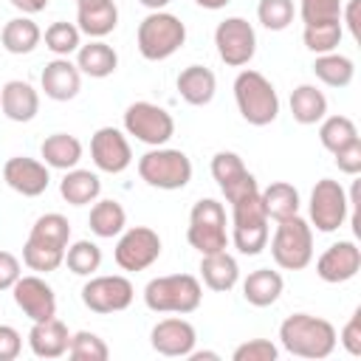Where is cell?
<instances>
[{"label": "cell", "mask_w": 361, "mask_h": 361, "mask_svg": "<svg viewBox=\"0 0 361 361\" xmlns=\"http://www.w3.org/2000/svg\"><path fill=\"white\" fill-rule=\"evenodd\" d=\"M279 344L299 358H327L338 344L336 327L313 313H293L279 324Z\"/></svg>", "instance_id": "6da1fadb"}, {"label": "cell", "mask_w": 361, "mask_h": 361, "mask_svg": "<svg viewBox=\"0 0 361 361\" xmlns=\"http://www.w3.org/2000/svg\"><path fill=\"white\" fill-rule=\"evenodd\" d=\"M234 102L240 116L251 127H268L279 116V96L271 79L254 68H245L234 79Z\"/></svg>", "instance_id": "7a4b0ae2"}, {"label": "cell", "mask_w": 361, "mask_h": 361, "mask_svg": "<svg viewBox=\"0 0 361 361\" xmlns=\"http://www.w3.org/2000/svg\"><path fill=\"white\" fill-rule=\"evenodd\" d=\"M203 302V288L192 274L155 276L144 288V305L152 313H195Z\"/></svg>", "instance_id": "3957f363"}, {"label": "cell", "mask_w": 361, "mask_h": 361, "mask_svg": "<svg viewBox=\"0 0 361 361\" xmlns=\"http://www.w3.org/2000/svg\"><path fill=\"white\" fill-rule=\"evenodd\" d=\"M135 42H138V51L144 59L161 62V59H169L175 51H180V45L186 42V25L180 17H175L164 8L149 11L138 23Z\"/></svg>", "instance_id": "277c9868"}, {"label": "cell", "mask_w": 361, "mask_h": 361, "mask_svg": "<svg viewBox=\"0 0 361 361\" xmlns=\"http://www.w3.org/2000/svg\"><path fill=\"white\" fill-rule=\"evenodd\" d=\"M268 214L262 209L259 192L245 195L231 203V243L240 254L257 257L268 245Z\"/></svg>", "instance_id": "5b68a950"}, {"label": "cell", "mask_w": 361, "mask_h": 361, "mask_svg": "<svg viewBox=\"0 0 361 361\" xmlns=\"http://www.w3.org/2000/svg\"><path fill=\"white\" fill-rule=\"evenodd\" d=\"M138 175L147 186L175 192L183 189L192 180V161L183 149H169V147H152L138 158Z\"/></svg>", "instance_id": "8992f818"}, {"label": "cell", "mask_w": 361, "mask_h": 361, "mask_svg": "<svg viewBox=\"0 0 361 361\" xmlns=\"http://www.w3.org/2000/svg\"><path fill=\"white\" fill-rule=\"evenodd\" d=\"M271 257L285 271L307 268L313 259V226L299 214L279 220V226L271 237Z\"/></svg>", "instance_id": "52a82bcc"}, {"label": "cell", "mask_w": 361, "mask_h": 361, "mask_svg": "<svg viewBox=\"0 0 361 361\" xmlns=\"http://www.w3.org/2000/svg\"><path fill=\"white\" fill-rule=\"evenodd\" d=\"M186 240L195 251L214 254L228 248V231H226V209L214 197H200L189 212V228Z\"/></svg>", "instance_id": "ba28073f"}, {"label": "cell", "mask_w": 361, "mask_h": 361, "mask_svg": "<svg viewBox=\"0 0 361 361\" xmlns=\"http://www.w3.org/2000/svg\"><path fill=\"white\" fill-rule=\"evenodd\" d=\"M124 133L147 147H164L175 135V118L155 102H133L124 110Z\"/></svg>", "instance_id": "9c48e42d"}, {"label": "cell", "mask_w": 361, "mask_h": 361, "mask_svg": "<svg viewBox=\"0 0 361 361\" xmlns=\"http://www.w3.org/2000/svg\"><path fill=\"white\" fill-rule=\"evenodd\" d=\"M310 226H316V231L322 234H333L344 226L347 214H350V197L344 192V186L333 178H322L316 180L313 192H310Z\"/></svg>", "instance_id": "30bf717a"}, {"label": "cell", "mask_w": 361, "mask_h": 361, "mask_svg": "<svg viewBox=\"0 0 361 361\" xmlns=\"http://www.w3.org/2000/svg\"><path fill=\"white\" fill-rule=\"evenodd\" d=\"M214 45L228 68H243L257 54V31L245 17H226L214 28Z\"/></svg>", "instance_id": "8fae6325"}, {"label": "cell", "mask_w": 361, "mask_h": 361, "mask_svg": "<svg viewBox=\"0 0 361 361\" xmlns=\"http://www.w3.org/2000/svg\"><path fill=\"white\" fill-rule=\"evenodd\" d=\"M135 299V288L127 276L121 274H104V276H90L82 285V302L93 313H118L127 310Z\"/></svg>", "instance_id": "7c38bea8"}, {"label": "cell", "mask_w": 361, "mask_h": 361, "mask_svg": "<svg viewBox=\"0 0 361 361\" xmlns=\"http://www.w3.org/2000/svg\"><path fill=\"white\" fill-rule=\"evenodd\" d=\"M116 265L121 271H144L161 257V237L149 226H133L118 234L116 243Z\"/></svg>", "instance_id": "4fadbf2b"}, {"label": "cell", "mask_w": 361, "mask_h": 361, "mask_svg": "<svg viewBox=\"0 0 361 361\" xmlns=\"http://www.w3.org/2000/svg\"><path fill=\"white\" fill-rule=\"evenodd\" d=\"M90 158L99 172L121 175L133 164V149L118 127H99L90 138Z\"/></svg>", "instance_id": "5bb4252c"}, {"label": "cell", "mask_w": 361, "mask_h": 361, "mask_svg": "<svg viewBox=\"0 0 361 361\" xmlns=\"http://www.w3.org/2000/svg\"><path fill=\"white\" fill-rule=\"evenodd\" d=\"M212 178L217 180V186H220V192L226 195L228 203H234V200H240L245 195L259 192L257 178L245 169L243 158L237 152H228V149L214 152V158H212Z\"/></svg>", "instance_id": "9a60e30c"}, {"label": "cell", "mask_w": 361, "mask_h": 361, "mask_svg": "<svg viewBox=\"0 0 361 361\" xmlns=\"http://www.w3.org/2000/svg\"><path fill=\"white\" fill-rule=\"evenodd\" d=\"M11 296H14V305L31 319V322H42V319H51L56 316V293L54 288L31 274V276H20L14 285H11Z\"/></svg>", "instance_id": "2e32d148"}, {"label": "cell", "mask_w": 361, "mask_h": 361, "mask_svg": "<svg viewBox=\"0 0 361 361\" xmlns=\"http://www.w3.org/2000/svg\"><path fill=\"white\" fill-rule=\"evenodd\" d=\"M361 271V248L353 240H338L324 248V254L316 259V274L327 285L350 282Z\"/></svg>", "instance_id": "e0dca14e"}, {"label": "cell", "mask_w": 361, "mask_h": 361, "mask_svg": "<svg viewBox=\"0 0 361 361\" xmlns=\"http://www.w3.org/2000/svg\"><path fill=\"white\" fill-rule=\"evenodd\" d=\"M197 341V330L192 327V322L172 316V319H161L152 330H149V344L158 355L166 358H186L195 350Z\"/></svg>", "instance_id": "ac0fdd59"}, {"label": "cell", "mask_w": 361, "mask_h": 361, "mask_svg": "<svg viewBox=\"0 0 361 361\" xmlns=\"http://www.w3.org/2000/svg\"><path fill=\"white\" fill-rule=\"evenodd\" d=\"M3 180L8 183V189H14L23 197H39L48 189V183H51V172L37 158L14 155L3 166Z\"/></svg>", "instance_id": "d6986e66"}, {"label": "cell", "mask_w": 361, "mask_h": 361, "mask_svg": "<svg viewBox=\"0 0 361 361\" xmlns=\"http://www.w3.org/2000/svg\"><path fill=\"white\" fill-rule=\"evenodd\" d=\"M39 87L54 102H71L82 90V73L68 56L51 59L39 73Z\"/></svg>", "instance_id": "ffe728a7"}, {"label": "cell", "mask_w": 361, "mask_h": 361, "mask_svg": "<svg viewBox=\"0 0 361 361\" xmlns=\"http://www.w3.org/2000/svg\"><path fill=\"white\" fill-rule=\"evenodd\" d=\"M0 110L8 121H17V124H25V121H34L37 113H39V93L31 82H23V79H11L0 87Z\"/></svg>", "instance_id": "44dd1931"}, {"label": "cell", "mask_w": 361, "mask_h": 361, "mask_svg": "<svg viewBox=\"0 0 361 361\" xmlns=\"http://www.w3.org/2000/svg\"><path fill=\"white\" fill-rule=\"evenodd\" d=\"M68 344H71V333L65 322H59L56 316L34 322L28 330V347L37 358H62L68 353Z\"/></svg>", "instance_id": "7402d4cb"}, {"label": "cell", "mask_w": 361, "mask_h": 361, "mask_svg": "<svg viewBox=\"0 0 361 361\" xmlns=\"http://www.w3.org/2000/svg\"><path fill=\"white\" fill-rule=\"evenodd\" d=\"M118 25V8L113 0H93L76 6V28L90 39H104Z\"/></svg>", "instance_id": "603a6c76"}, {"label": "cell", "mask_w": 361, "mask_h": 361, "mask_svg": "<svg viewBox=\"0 0 361 361\" xmlns=\"http://www.w3.org/2000/svg\"><path fill=\"white\" fill-rule=\"evenodd\" d=\"M178 93L192 107H206L217 93V76L203 65H189L178 73Z\"/></svg>", "instance_id": "cb8c5ba5"}, {"label": "cell", "mask_w": 361, "mask_h": 361, "mask_svg": "<svg viewBox=\"0 0 361 361\" xmlns=\"http://www.w3.org/2000/svg\"><path fill=\"white\" fill-rule=\"evenodd\" d=\"M200 276L209 290L226 293L240 282V265L228 251H214L200 257Z\"/></svg>", "instance_id": "d4e9b609"}, {"label": "cell", "mask_w": 361, "mask_h": 361, "mask_svg": "<svg viewBox=\"0 0 361 361\" xmlns=\"http://www.w3.org/2000/svg\"><path fill=\"white\" fill-rule=\"evenodd\" d=\"M76 68H79V73H85L90 79H107L118 68V54L104 39H90L87 45H79Z\"/></svg>", "instance_id": "484cf974"}, {"label": "cell", "mask_w": 361, "mask_h": 361, "mask_svg": "<svg viewBox=\"0 0 361 361\" xmlns=\"http://www.w3.org/2000/svg\"><path fill=\"white\" fill-rule=\"evenodd\" d=\"M39 155L45 166L68 172L82 161V141L71 133H54V135H45V141L39 144Z\"/></svg>", "instance_id": "4316f807"}, {"label": "cell", "mask_w": 361, "mask_h": 361, "mask_svg": "<svg viewBox=\"0 0 361 361\" xmlns=\"http://www.w3.org/2000/svg\"><path fill=\"white\" fill-rule=\"evenodd\" d=\"M282 288H285L282 274L271 268H257L243 279V296L254 307H271L282 296Z\"/></svg>", "instance_id": "83f0119b"}, {"label": "cell", "mask_w": 361, "mask_h": 361, "mask_svg": "<svg viewBox=\"0 0 361 361\" xmlns=\"http://www.w3.org/2000/svg\"><path fill=\"white\" fill-rule=\"evenodd\" d=\"M59 195H62V200L71 203V206H87V203L99 200V195H102V180H99V175L90 172V169H76V166H73V169H68L65 178L59 180Z\"/></svg>", "instance_id": "f1b7e54d"}, {"label": "cell", "mask_w": 361, "mask_h": 361, "mask_svg": "<svg viewBox=\"0 0 361 361\" xmlns=\"http://www.w3.org/2000/svg\"><path fill=\"white\" fill-rule=\"evenodd\" d=\"M39 39H42L39 25H37L31 17H25V14L8 20V23L3 25V31H0V45H3L8 54H14V56L31 54V51L39 45Z\"/></svg>", "instance_id": "f546056e"}, {"label": "cell", "mask_w": 361, "mask_h": 361, "mask_svg": "<svg viewBox=\"0 0 361 361\" xmlns=\"http://www.w3.org/2000/svg\"><path fill=\"white\" fill-rule=\"evenodd\" d=\"M290 116L296 124H319L327 116V96L316 85H299L290 90Z\"/></svg>", "instance_id": "4dcf8cb0"}, {"label": "cell", "mask_w": 361, "mask_h": 361, "mask_svg": "<svg viewBox=\"0 0 361 361\" xmlns=\"http://www.w3.org/2000/svg\"><path fill=\"white\" fill-rule=\"evenodd\" d=\"M259 200H262V209L268 214V220H288L293 214H299V189L293 183H285V180H276L271 186H265L259 192Z\"/></svg>", "instance_id": "1f68e13d"}, {"label": "cell", "mask_w": 361, "mask_h": 361, "mask_svg": "<svg viewBox=\"0 0 361 361\" xmlns=\"http://www.w3.org/2000/svg\"><path fill=\"white\" fill-rule=\"evenodd\" d=\"M87 226L96 237L102 240H110V237H118L124 228H127V212L118 200L107 197V200H93L90 206V217H87Z\"/></svg>", "instance_id": "d6a6232c"}, {"label": "cell", "mask_w": 361, "mask_h": 361, "mask_svg": "<svg viewBox=\"0 0 361 361\" xmlns=\"http://www.w3.org/2000/svg\"><path fill=\"white\" fill-rule=\"evenodd\" d=\"M313 73L319 82H324L327 87H347L355 76V62L338 51L330 54H319L313 62Z\"/></svg>", "instance_id": "836d02e7"}, {"label": "cell", "mask_w": 361, "mask_h": 361, "mask_svg": "<svg viewBox=\"0 0 361 361\" xmlns=\"http://www.w3.org/2000/svg\"><path fill=\"white\" fill-rule=\"evenodd\" d=\"M28 240L39 243V245H51V248H68L71 243V223L65 214L59 212H48V214H39L28 231Z\"/></svg>", "instance_id": "e575fe53"}, {"label": "cell", "mask_w": 361, "mask_h": 361, "mask_svg": "<svg viewBox=\"0 0 361 361\" xmlns=\"http://www.w3.org/2000/svg\"><path fill=\"white\" fill-rule=\"evenodd\" d=\"M344 37V25L341 20H327V23H313V25H305L302 31V39H305V48L313 51L316 56L319 54H330L338 48Z\"/></svg>", "instance_id": "d590c367"}, {"label": "cell", "mask_w": 361, "mask_h": 361, "mask_svg": "<svg viewBox=\"0 0 361 361\" xmlns=\"http://www.w3.org/2000/svg\"><path fill=\"white\" fill-rule=\"evenodd\" d=\"M358 138V127L353 118L347 116H324L322 118V127H319V141L327 152H336L341 147H347L350 141Z\"/></svg>", "instance_id": "8d00e7d4"}, {"label": "cell", "mask_w": 361, "mask_h": 361, "mask_svg": "<svg viewBox=\"0 0 361 361\" xmlns=\"http://www.w3.org/2000/svg\"><path fill=\"white\" fill-rule=\"evenodd\" d=\"M65 265L76 276H90L102 265V248L93 240H76L65 248Z\"/></svg>", "instance_id": "74e56055"}, {"label": "cell", "mask_w": 361, "mask_h": 361, "mask_svg": "<svg viewBox=\"0 0 361 361\" xmlns=\"http://www.w3.org/2000/svg\"><path fill=\"white\" fill-rule=\"evenodd\" d=\"M82 45V31L73 25V23H65V20H56L45 28V48L56 56H71L76 54Z\"/></svg>", "instance_id": "f35d334b"}, {"label": "cell", "mask_w": 361, "mask_h": 361, "mask_svg": "<svg viewBox=\"0 0 361 361\" xmlns=\"http://www.w3.org/2000/svg\"><path fill=\"white\" fill-rule=\"evenodd\" d=\"M68 355L73 361H107L110 358V347L104 344V338H99L90 330H79L71 336L68 344Z\"/></svg>", "instance_id": "ab89813d"}, {"label": "cell", "mask_w": 361, "mask_h": 361, "mask_svg": "<svg viewBox=\"0 0 361 361\" xmlns=\"http://www.w3.org/2000/svg\"><path fill=\"white\" fill-rule=\"evenodd\" d=\"M23 262L37 271V274H51L65 262V251L62 248H51V245H39L34 240H25L23 245Z\"/></svg>", "instance_id": "60d3db41"}, {"label": "cell", "mask_w": 361, "mask_h": 361, "mask_svg": "<svg viewBox=\"0 0 361 361\" xmlns=\"http://www.w3.org/2000/svg\"><path fill=\"white\" fill-rule=\"evenodd\" d=\"M293 0H259L257 3V20L268 31H285L293 23Z\"/></svg>", "instance_id": "b9f144b4"}, {"label": "cell", "mask_w": 361, "mask_h": 361, "mask_svg": "<svg viewBox=\"0 0 361 361\" xmlns=\"http://www.w3.org/2000/svg\"><path fill=\"white\" fill-rule=\"evenodd\" d=\"M299 17L305 25L341 20V0H299Z\"/></svg>", "instance_id": "7bdbcfd3"}, {"label": "cell", "mask_w": 361, "mask_h": 361, "mask_svg": "<svg viewBox=\"0 0 361 361\" xmlns=\"http://www.w3.org/2000/svg\"><path fill=\"white\" fill-rule=\"evenodd\" d=\"M279 350L274 341L268 338H251V341H243L240 347H234L231 358L234 361H276Z\"/></svg>", "instance_id": "ee69618b"}, {"label": "cell", "mask_w": 361, "mask_h": 361, "mask_svg": "<svg viewBox=\"0 0 361 361\" xmlns=\"http://www.w3.org/2000/svg\"><path fill=\"white\" fill-rule=\"evenodd\" d=\"M333 158H336L338 172H344V175H358V172H361V138H355V141H350L347 147L336 149Z\"/></svg>", "instance_id": "f6af8a7d"}, {"label": "cell", "mask_w": 361, "mask_h": 361, "mask_svg": "<svg viewBox=\"0 0 361 361\" xmlns=\"http://www.w3.org/2000/svg\"><path fill=\"white\" fill-rule=\"evenodd\" d=\"M338 341H341V347H344L350 355H361V307L353 310V316H350L347 324L341 327Z\"/></svg>", "instance_id": "bcb514c9"}, {"label": "cell", "mask_w": 361, "mask_h": 361, "mask_svg": "<svg viewBox=\"0 0 361 361\" xmlns=\"http://www.w3.org/2000/svg\"><path fill=\"white\" fill-rule=\"evenodd\" d=\"M23 350V336L11 324H0V361H14Z\"/></svg>", "instance_id": "7dc6e473"}, {"label": "cell", "mask_w": 361, "mask_h": 361, "mask_svg": "<svg viewBox=\"0 0 361 361\" xmlns=\"http://www.w3.org/2000/svg\"><path fill=\"white\" fill-rule=\"evenodd\" d=\"M23 276L20 259L11 251H0V290H11V285Z\"/></svg>", "instance_id": "c3c4849f"}, {"label": "cell", "mask_w": 361, "mask_h": 361, "mask_svg": "<svg viewBox=\"0 0 361 361\" xmlns=\"http://www.w3.org/2000/svg\"><path fill=\"white\" fill-rule=\"evenodd\" d=\"M358 6H361V0H350L347 6H341V25H347L350 28V34H353V39H358L361 37V28H358Z\"/></svg>", "instance_id": "681fc988"}, {"label": "cell", "mask_w": 361, "mask_h": 361, "mask_svg": "<svg viewBox=\"0 0 361 361\" xmlns=\"http://www.w3.org/2000/svg\"><path fill=\"white\" fill-rule=\"evenodd\" d=\"M17 11H23L25 17H31V14H39V11H45L48 8V0H8Z\"/></svg>", "instance_id": "f907efd6"}, {"label": "cell", "mask_w": 361, "mask_h": 361, "mask_svg": "<svg viewBox=\"0 0 361 361\" xmlns=\"http://www.w3.org/2000/svg\"><path fill=\"white\" fill-rule=\"evenodd\" d=\"M200 8H209V11H217V8H226L231 0H195Z\"/></svg>", "instance_id": "816d5d0a"}, {"label": "cell", "mask_w": 361, "mask_h": 361, "mask_svg": "<svg viewBox=\"0 0 361 361\" xmlns=\"http://www.w3.org/2000/svg\"><path fill=\"white\" fill-rule=\"evenodd\" d=\"M144 8H149V11H161V8H166L172 0H138Z\"/></svg>", "instance_id": "f5cc1de1"}, {"label": "cell", "mask_w": 361, "mask_h": 361, "mask_svg": "<svg viewBox=\"0 0 361 361\" xmlns=\"http://www.w3.org/2000/svg\"><path fill=\"white\" fill-rule=\"evenodd\" d=\"M82 3H93V0H76V6H82Z\"/></svg>", "instance_id": "db71d44e"}]
</instances>
